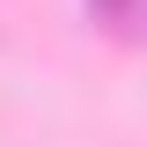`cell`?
<instances>
[{"label": "cell", "instance_id": "6da1fadb", "mask_svg": "<svg viewBox=\"0 0 147 147\" xmlns=\"http://www.w3.org/2000/svg\"><path fill=\"white\" fill-rule=\"evenodd\" d=\"M96 7H103V15H132L140 0H96Z\"/></svg>", "mask_w": 147, "mask_h": 147}]
</instances>
